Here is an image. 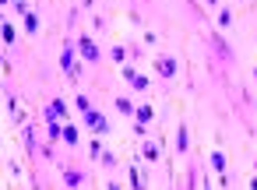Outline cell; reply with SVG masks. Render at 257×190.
Returning a JSON list of instances; mask_svg holds the SVG:
<instances>
[{
	"instance_id": "1",
	"label": "cell",
	"mask_w": 257,
	"mask_h": 190,
	"mask_svg": "<svg viewBox=\"0 0 257 190\" xmlns=\"http://www.w3.org/2000/svg\"><path fill=\"white\" fill-rule=\"evenodd\" d=\"M78 53H81V60H88V63H99L102 60V50L95 46V39H92V35H78Z\"/></svg>"
},
{
	"instance_id": "2",
	"label": "cell",
	"mask_w": 257,
	"mask_h": 190,
	"mask_svg": "<svg viewBox=\"0 0 257 190\" xmlns=\"http://www.w3.org/2000/svg\"><path fill=\"white\" fill-rule=\"evenodd\" d=\"M60 67H64L67 78H81V67L74 60V46H70V43H64V50H60Z\"/></svg>"
},
{
	"instance_id": "3",
	"label": "cell",
	"mask_w": 257,
	"mask_h": 190,
	"mask_svg": "<svg viewBox=\"0 0 257 190\" xmlns=\"http://www.w3.org/2000/svg\"><path fill=\"white\" fill-rule=\"evenodd\" d=\"M85 127H88L92 134H109V120L102 117L99 109H88V113H85Z\"/></svg>"
},
{
	"instance_id": "4",
	"label": "cell",
	"mask_w": 257,
	"mask_h": 190,
	"mask_svg": "<svg viewBox=\"0 0 257 190\" xmlns=\"http://www.w3.org/2000/svg\"><path fill=\"white\" fill-rule=\"evenodd\" d=\"M176 70H180L176 57H159L155 60V74H159V78H176Z\"/></svg>"
},
{
	"instance_id": "5",
	"label": "cell",
	"mask_w": 257,
	"mask_h": 190,
	"mask_svg": "<svg viewBox=\"0 0 257 190\" xmlns=\"http://www.w3.org/2000/svg\"><path fill=\"white\" fill-rule=\"evenodd\" d=\"M50 120H64V124H67V102H64V99H50V102H46V124H50Z\"/></svg>"
},
{
	"instance_id": "6",
	"label": "cell",
	"mask_w": 257,
	"mask_h": 190,
	"mask_svg": "<svg viewBox=\"0 0 257 190\" xmlns=\"http://www.w3.org/2000/svg\"><path fill=\"white\" fill-rule=\"evenodd\" d=\"M155 120V109L148 106V102H141V106H134V124H144V127H148Z\"/></svg>"
},
{
	"instance_id": "7",
	"label": "cell",
	"mask_w": 257,
	"mask_h": 190,
	"mask_svg": "<svg viewBox=\"0 0 257 190\" xmlns=\"http://www.w3.org/2000/svg\"><path fill=\"white\" fill-rule=\"evenodd\" d=\"M81 183H85V176H81L78 169H64V187H67V190H78Z\"/></svg>"
},
{
	"instance_id": "8",
	"label": "cell",
	"mask_w": 257,
	"mask_h": 190,
	"mask_svg": "<svg viewBox=\"0 0 257 190\" xmlns=\"http://www.w3.org/2000/svg\"><path fill=\"white\" fill-rule=\"evenodd\" d=\"M60 141L74 148V144H78V127H74V124H64V127H60Z\"/></svg>"
},
{
	"instance_id": "9",
	"label": "cell",
	"mask_w": 257,
	"mask_h": 190,
	"mask_svg": "<svg viewBox=\"0 0 257 190\" xmlns=\"http://www.w3.org/2000/svg\"><path fill=\"white\" fill-rule=\"evenodd\" d=\"M130 88H134V92H148V88H152V78H148V74H141V70H137L134 78H130Z\"/></svg>"
},
{
	"instance_id": "10",
	"label": "cell",
	"mask_w": 257,
	"mask_h": 190,
	"mask_svg": "<svg viewBox=\"0 0 257 190\" xmlns=\"http://www.w3.org/2000/svg\"><path fill=\"white\" fill-rule=\"evenodd\" d=\"M211 166H215L218 173H226V169H229V159H226V151H211Z\"/></svg>"
},
{
	"instance_id": "11",
	"label": "cell",
	"mask_w": 257,
	"mask_h": 190,
	"mask_svg": "<svg viewBox=\"0 0 257 190\" xmlns=\"http://www.w3.org/2000/svg\"><path fill=\"white\" fill-rule=\"evenodd\" d=\"M25 28H28V35H35V32H39V14H25Z\"/></svg>"
},
{
	"instance_id": "12",
	"label": "cell",
	"mask_w": 257,
	"mask_h": 190,
	"mask_svg": "<svg viewBox=\"0 0 257 190\" xmlns=\"http://www.w3.org/2000/svg\"><path fill=\"white\" fill-rule=\"evenodd\" d=\"M88 159H102V141H99V137L88 141Z\"/></svg>"
},
{
	"instance_id": "13",
	"label": "cell",
	"mask_w": 257,
	"mask_h": 190,
	"mask_svg": "<svg viewBox=\"0 0 257 190\" xmlns=\"http://www.w3.org/2000/svg\"><path fill=\"white\" fill-rule=\"evenodd\" d=\"M0 43H14V25H0Z\"/></svg>"
},
{
	"instance_id": "14",
	"label": "cell",
	"mask_w": 257,
	"mask_h": 190,
	"mask_svg": "<svg viewBox=\"0 0 257 190\" xmlns=\"http://www.w3.org/2000/svg\"><path fill=\"white\" fill-rule=\"evenodd\" d=\"M141 155L148 159V162H155V159H159V144H152V141H148V144L141 148Z\"/></svg>"
},
{
	"instance_id": "15",
	"label": "cell",
	"mask_w": 257,
	"mask_h": 190,
	"mask_svg": "<svg viewBox=\"0 0 257 190\" xmlns=\"http://www.w3.org/2000/svg\"><path fill=\"white\" fill-rule=\"evenodd\" d=\"M176 151H187V127H176Z\"/></svg>"
},
{
	"instance_id": "16",
	"label": "cell",
	"mask_w": 257,
	"mask_h": 190,
	"mask_svg": "<svg viewBox=\"0 0 257 190\" xmlns=\"http://www.w3.org/2000/svg\"><path fill=\"white\" fill-rule=\"evenodd\" d=\"M109 57H113V63H124V60H127V50H124V46H113V50H109Z\"/></svg>"
},
{
	"instance_id": "17",
	"label": "cell",
	"mask_w": 257,
	"mask_h": 190,
	"mask_svg": "<svg viewBox=\"0 0 257 190\" xmlns=\"http://www.w3.org/2000/svg\"><path fill=\"white\" fill-rule=\"evenodd\" d=\"M117 109H120V113H130V117H134V102H130V99H124V95L117 99Z\"/></svg>"
},
{
	"instance_id": "18",
	"label": "cell",
	"mask_w": 257,
	"mask_h": 190,
	"mask_svg": "<svg viewBox=\"0 0 257 190\" xmlns=\"http://www.w3.org/2000/svg\"><path fill=\"white\" fill-rule=\"evenodd\" d=\"M74 106H78V109H81V113H88V109H95V106H92V99H88V95H78V99H74Z\"/></svg>"
},
{
	"instance_id": "19",
	"label": "cell",
	"mask_w": 257,
	"mask_h": 190,
	"mask_svg": "<svg viewBox=\"0 0 257 190\" xmlns=\"http://www.w3.org/2000/svg\"><path fill=\"white\" fill-rule=\"evenodd\" d=\"M130 190H144V180H141L137 169H130Z\"/></svg>"
},
{
	"instance_id": "20",
	"label": "cell",
	"mask_w": 257,
	"mask_h": 190,
	"mask_svg": "<svg viewBox=\"0 0 257 190\" xmlns=\"http://www.w3.org/2000/svg\"><path fill=\"white\" fill-rule=\"evenodd\" d=\"M233 25V14H229V7L222 11V14H218V28H229Z\"/></svg>"
},
{
	"instance_id": "21",
	"label": "cell",
	"mask_w": 257,
	"mask_h": 190,
	"mask_svg": "<svg viewBox=\"0 0 257 190\" xmlns=\"http://www.w3.org/2000/svg\"><path fill=\"white\" fill-rule=\"evenodd\" d=\"M99 162H102L106 169H113V166H117V155H106V151H102V159H99Z\"/></svg>"
},
{
	"instance_id": "22",
	"label": "cell",
	"mask_w": 257,
	"mask_h": 190,
	"mask_svg": "<svg viewBox=\"0 0 257 190\" xmlns=\"http://www.w3.org/2000/svg\"><path fill=\"white\" fill-rule=\"evenodd\" d=\"M134 74H137V67H120V78H124V81H130Z\"/></svg>"
},
{
	"instance_id": "23",
	"label": "cell",
	"mask_w": 257,
	"mask_h": 190,
	"mask_svg": "<svg viewBox=\"0 0 257 190\" xmlns=\"http://www.w3.org/2000/svg\"><path fill=\"white\" fill-rule=\"evenodd\" d=\"M0 70H11V63L4 60V53H0Z\"/></svg>"
},
{
	"instance_id": "24",
	"label": "cell",
	"mask_w": 257,
	"mask_h": 190,
	"mask_svg": "<svg viewBox=\"0 0 257 190\" xmlns=\"http://www.w3.org/2000/svg\"><path fill=\"white\" fill-rule=\"evenodd\" d=\"M106 190H124V187L120 183H106Z\"/></svg>"
},
{
	"instance_id": "25",
	"label": "cell",
	"mask_w": 257,
	"mask_h": 190,
	"mask_svg": "<svg viewBox=\"0 0 257 190\" xmlns=\"http://www.w3.org/2000/svg\"><path fill=\"white\" fill-rule=\"evenodd\" d=\"M7 4H14V0H0V7H7Z\"/></svg>"
},
{
	"instance_id": "26",
	"label": "cell",
	"mask_w": 257,
	"mask_h": 190,
	"mask_svg": "<svg viewBox=\"0 0 257 190\" xmlns=\"http://www.w3.org/2000/svg\"><path fill=\"white\" fill-rule=\"evenodd\" d=\"M0 25H4V7H0Z\"/></svg>"
},
{
	"instance_id": "27",
	"label": "cell",
	"mask_w": 257,
	"mask_h": 190,
	"mask_svg": "<svg viewBox=\"0 0 257 190\" xmlns=\"http://www.w3.org/2000/svg\"><path fill=\"white\" fill-rule=\"evenodd\" d=\"M254 81H257V67H254Z\"/></svg>"
},
{
	"instance_id": "28",
	"label": "cell",
	"mask_w": 257,
	"mask_h": 190,
	"mask_svg": "<svg viewBox=\"0 0 257 190\" xmlns=\"http://www.w3.org/2000/svg\"><path fill=\"white\" fill-rule=\"evenodd\" d=\"M254 169H257V166H254Z\"/></svg>"
}]
</instances>
